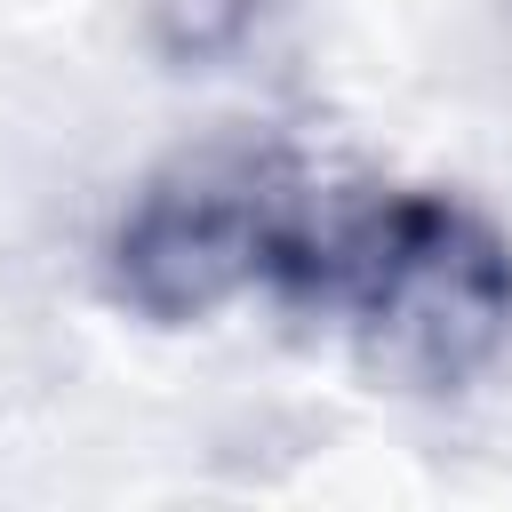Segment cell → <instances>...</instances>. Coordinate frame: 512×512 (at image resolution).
<instances>
[{
	"mask_svg": "<svg viewBox=\"0 0 512 512\" xmlns=\"http://www.w3.org/2000/svg\"><path fill=\"white\" fill-rule=\"evenodd\" d=\"M264 296L336 320L400 392H464L512 344V232L432 184H304Z\"/></svg>",
	"mask_w": 512,
	"mask_h": 512,
	"instance_id": "obj_1",
	"label": "cell"
},
{
	"mask_svg": "<svg viewBox=\"0 0 512 512\" xmlns=\"http://www.w3.org/2000/svg\"><path fill=\"white\" fill-rule=\"evenodd\" d=\"M312 168L280 144H200L136 184L104 232V296L152 328H200L256 296Z\"/></svg>",
	"mask_w": 512,
	"mask_h": 512,
	"instance_id": "obj_2",
	"label": "cell"
},
{
	"mask_svg": "<svg viewBox=\"0 0 512 512\" xmlns=\"http://www.w3.org/2000/svg\"><path fill=\"white\" fill-rule=\"evenodd\" d=\"M288 0H136V40L160 72L176 80H208V72H240L272 48Z\"/></svg>",
	"mask_w": 512,
	"mask_h": 512,
	"instance_id": "obj_3",
	"label": "cell"
}]
</instances>
